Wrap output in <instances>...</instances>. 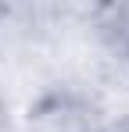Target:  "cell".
<instances>
[{"label":"cell","instance_id":"obj_1","mask_svg":"<svg viewBox=\"0 0 129 132\" xmlns=\"http://www.w3.org/2000/svg\"><path fill=\"white\" fill-rule=\"evenodd\" d=\"M25 132H97L93 107L72 89H50L32 100Z\"/></svg>","mask_w":129,"mask_h":132},{"label":"cell","instance_id":"obj_2","mask_svg":"<svg viewBox=\"0 0 129 132\" xmlns=\"http://www.w3.org/2000/svg\"><path fill=\"white\" fill-rule=\"evenodd\" d=\"M0 132H4V96H0Z\"/></svg>","mask_w":129,"mask_h":132}]
</instances>
